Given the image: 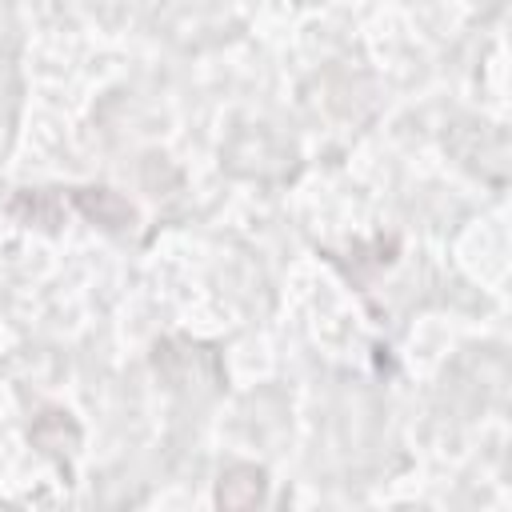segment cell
I'll list each match as a JSON object with an SVG mask.
<instances>
[{
	"mask_svg": "<svg viewBox=\"0 0 512 512\" xmlns=\"http://www.w3.org/2000/svg\"><path fill=\"white\" fill-rule=\"evenodd\" d=\"M264 492V480L256 468H232L220 488H216V500H220V512H252V504L260 500Z\"/></svg>",
	"mask_w": 512,
	"mask_h": 512,
	"instance_id": "cell-1",
	"label": "cell"
},
{
	"mask_svg": "<svg viewBox=\"0 0 512 512\" xmlns=\"http://www.w3.org/2000/svg\"><path fill=\"white\" fill-rule=\"evenodd\" d=\"M76 200H80V208H84L92 220H100V224H108V228H120V224L132 220V208H128L116 192H108V188H84Z\"/></svg>",
	"mask_w": 512,
	"mask_h": 512,
	"instance_id": "cell-2",
	"label": "cell"
}]
</instances>
